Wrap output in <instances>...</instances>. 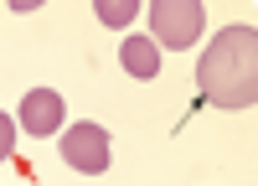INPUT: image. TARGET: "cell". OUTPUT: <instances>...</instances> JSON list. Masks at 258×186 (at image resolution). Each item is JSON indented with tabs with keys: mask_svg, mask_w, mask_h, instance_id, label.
Returning a JSON list of instances; mask_svg holds the SVG:
<instances>
[{
	"mask_svg": "<svg viewBox=\"0 0 258 186\" xmlns=\"http://www.w3.org/2000/svg\"><path fill=\"white\" fill-rule=\"evenodd\" d=\"M197 88L212 109H253L258 103V31L222 26L207 41V57L197 62Z\"/></svg>",
	"mask_w": 258,
	"mask_h": 186,
	"instance_id": "obj_1",
	"label": "cell"
},
{
	"mask_svg": "<svg viewBox=\"0 0 258 186\" xmlns=\"http://www.w3.org/2000/svg\"><path fill=\"white\" fill-rule=\"evenodd\" d=\"M150 41L155 47H165V52H181V47H191V41L202 36V26H207V11H202V0H155L150 6Z\"/></svg>",
	"mask_w": 258,
	"mask_h": 186,
	"instance_id": "obj_2",
	"label": "cell"
},
{
	"mask_svg": "<svg viewBox=\"0 0 258 186\" xmlns=\"http://www.w3.org/2000/svg\"><path fill=\"white\" fill-rule=\"evenodd\" d=\"M62 160H68L73 171H83V176L109 171V130H103V124H73V130L62 135Z\"/></svg>",
	"mask_w": 258,
	"mask_h": 186,
	"instance_id": "obj_3",
	"label": "cell"
},
{
	"mask_svg": "<svg viewBox=\"0 0 258 186\" xmlns=\"http://www.w3.org/2000/svg\"><path fill=\"white\" fill-rule=\"evenodd\" d=\"M62 93H52V88H31L26 98H21V130H31L36 140L41 135H52V130H62Z\"/></svg>",
	"mask_w": 258,
	"mask_h": 186,
	"instance_id": "obj_4",
	"label": "cell"
},
{
	"mask_svg": "<svg viewBox=\"0 0 258 186\" xmlns=\"http://www.w3.org/2000/svg\"><path fill=\"white\" fill-rule=\"evenodd\" d=\"M119 62H124L135 78H155V73H160V47H155L150 36H124Z\"/></svg>",
	"mask_w": 258,
	"mask_h": 186,
	"instance_id": "obj_5",
	"label": "cell"
},
{
	"mask_svg": "<svg viewBox=\"0 0 258 186\" xmlns=\"http://www.w3.org/2000/svg\"><path fill=\"white\" fill-rule=\"evenodd\" d=\"M135 16H140L135 0H98V21H103V26H129Z\"/></svg>",
	"mask_w": 258,
	"mask_h": 186,
	"instance_id": "obj_6",
	"label": "cell"
},
{
	"mask_svg": "<svg viewBox=\"0 0 258 186\" xmlns=\"http://www.w3.org/2000/svg\"><path fill=\"white\" fill-rule=\"evenodd\" d=\"M11 150H16V124L0 114V160H11Z\"/></svg>",
	"mask_w": 258,
	"mask_h": 186,
	"instance_id": "obj_7",
	"label": "cell"
}]
</instances>
